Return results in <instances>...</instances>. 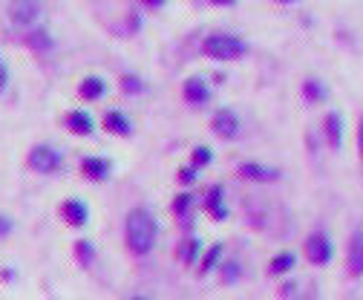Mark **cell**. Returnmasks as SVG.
<instances>
[{"label":"cell","mask_w":363,"mask_h":300,"mask_svg":"<svg viewBox=\"0 0 363 300\" xmlns=\"http://www.w3.org/2000/svg\"><path fill=\"white\" fill-rule=\"evenodd\" d=\"M182 182H193V168H185V171H182Z\"/></svg>","instance_id":"25"},{"label":"cell","mask_w":363,"mask_h":300,"mask_svg":"<svg viewBox=\"0 0 363 300\" xmlns=\"http://www.w3.org/2000/svg\"><path fill=\"white\" fill-rule=\"evenodd\" d=\"M346 272L352 277H363V234H355L346 245Z\"/></svg>","instance_id":"6"},{"label":"cell","mask_w":363,"mask_h":300,"mask_svg":"<svg viewBox=\"0 0 363 300\" xmlns=\"http://www.w3.org/2000/svg\"><path fill=\"white\" fill-rule=\"evenodd\" d=\"M61 214H63V220H67L70 225H84L87 223V208L75 203V199H70V203H63L61 205Z\"/></svg>","instance_id":"12"},{"label":"cell","mask_w":363,"mask_h":300,"mask_svg":"<svg viewBox=\"0 0 363 300\" xmlns=\"http://www.w3.org/2000/svg\"><path fill=\"white\" fill-rule=\"evenodd\" d=\"M104 127H107L110 133H115V136H130V130H133L121 113H107V115H104Z\"/></svg>","instance_id":"14"},{"label":"cell","mask_w":363,"mask_h":300,"mask_svg":"<svg viewBox=\"0 0 363 300\" xmlns=\"http://www.w3.org/2000/svg\"><path fill=\"white\" fill-rule=\"evenodd\" d=\"M81 171H84V176L101 182L107 174H110V165L104 159H84V165H81Z\"/></svg>","instance_id":"15"},{"label":"cell","mask_w":363,"mask_h":300,"mask_svg":"<svg viewBox=\"0 0 363 300\" xmlns=\"http://www.w3.org/2000/svg\"><path fill=\"white\" fill-rule=\"evenodd\" d=\"M303 95H306V102L317 104V102H326L328 90H326V84H323L320 78H306V81H303Z\"/></svg>","instance_id":"11"},{"label":"cell","mask_w":363,"mask_h":300,"mask_svg":"<svg viewBox=\"0 0 363 300\" xmlns=\"http://www.w3.org/2000/svg\"><path fill=\"white\" fill-rule=\"evenodd\" d=\"M213 3H222L225 6V3H234V0H213Z\"/></svg>","instance_id":"28"},{"label":"cell","mask_w":363,"mask_h":300,"mask_svg":"<svg viewBox=\"0 0 363 300\" xmlns=\"http://www.w3.org/2000/svg\"><path fill=\"white\" fill-rule=\"evenodd\" d=\"M38 15H41L38 0H12V3H9V18H12V24H18V26L35 24Z\"/></svg>","instance_id":"4"},{"label":"cell","mask_w":363,"mask_h":300,"mask_svg":"<svg viewBox=\"0 0 363 300\" xmlns=\"http://www.w3.org/2000/svg\"><path fill=\"white\" fill-rule=\"evenodd\" d=\"M239 174H242L245 179H254V182H277V179H279V171L266 168V165H257V162L242 165Z\"/></svg>","instance_id":"9"},{"label":"cell","mask_w":363,"mask_h":300,"mask_svg":"<svg viewBox=\"0 0 363 300\" xmlns=\"http://www.w3.org/2000/svg\"><path fill=\"white\" fill-rule=\"evenodd\" d=\"M6 81H9V70H6V64L0 61V93L6 90Z\"/></svg>","instance_id":"22"},{"label":"cell","mask_w":363,"mask_h":300,"mask_svg":"<svg viewBox=\"0 0 363 300\" xmlns=\"http://www.w3.org/2000/svg\"><path fill=\"white\" fill-rule=\"evenodd\" d=\"M144 3H147V6H161L164 0H144Z\"/></svg>","instance_id":"27"},{"label":"cell","mask_w":363,"mask_h":300,"mask_svg":"<svg viewBox=\"0 0 363 300\" xmlns=\"http://www.w3.org/2000/svg\"><path fill=\"white\" fill-rule=\"evenodd\" d=\"M306 260L311 265H328L335 260V243H332V237H328L326 231H315V234H308V240H306Z\"/></svg>","instance_id":"3"},{"label":"cell","mask_w":363,"mask_h":300,"mask_svg":"<svg viewBox=\"0 0 363 300\" xmlns=\"http://www.w3.org/2000/svg\"><path fill=\"white\" fill-rule=\"evenodd\" d=\"M124 90H141V84H136V78H124Z\"/></svg>","instance_id":"24"},{"label":"cell","mask_w":363,"mask_h":300,"mask_svg":"<svg viewBox=\"0 0 363 300\" xmlns=\"http://www.w3.org/2000/svg\"><path fill=\"white\" fill-rule=\"evenodd\" d=\"M188 205H190V196H188V194H182V196L176 199V203H173V208H176L179 214H185V211H188Z\"/></svg>","instance_id":"20"},{"label":"cell","mask_w":363,"mask_h":300,"mask_svg":"<svg viewBox=\"0 0 363 300\" xmlns=\"http://www.w3.org/2000/svg\"><path fill=\"white\" fill-rule=\"evenodd\" d=\"M323 127H326V139H328V144H332V147H340V144H343V127H346L343 113L332 110V113L326 115Z\"/></svg>","instance_id":"8"},{"label":"cell","mask_w":363,"mask_h":300,"mask_svg":"<svg viewBox=\"0 0 363 300\" xmlns=\"http://www.w3.org/2000/svg\"><path fill=\"white\" fill-rule=\"evenodd\" d=\"M9 225H12V223L6 220V216H0V234H6V231H9Z\"/></svg>","instance_id":"26"},{"label":"cell","mask_w":363,"mask_h":300,"mask_svg":"<svg viewBox=\"0 0 363 300\" xmlns=\"http://www.w3.org/2000/svg\"><path fill=\"white\" fill-rule=\"evenodd\" d=\"M279 3H291V0H279Z\"/></svg>","instance_id":"29"},{"label":"cell","mask_w":363,"mask_h":300,"mask_svg":"<svg viewBox=\"0 0 363 300\" xmlns=\"http://www.w3.org/2000/svg\"><path fill=\"white\" fill-rule=\"evenodd\" d=\"M193 162H196V165H208V162H210V150H208V147H196Z\"/></svg>","instance_id":"19"},{"label":"cell","mask_w":363,"mask_h":300,"mask_svg":"<svg viewBox=\"0 0 363 300\" xmlns=\"http://www.w3.org/2000/svg\"><path fill=\"white\" fill-rule=\"evenodd\" d=\"M67 127L72 130V133H78V136H87V133H92V119L87 113H70L67 115Z\"/></svg>","instance_id":"13"},{"label":"cell","mask_w":363,"mask_h":300,"mask_svg":"<svg viewBox=\"0 0 363 300\" xmlns=\"http://www.w3.org/2000/svg\"><path fill=\"white\" fill-rule=\"evenodd\" d=\"M208 84L202 78H188L185 81V98L190 104H202V102H208Z\"/></svg>","instance_id":"10"},{"label":"cell","mask_w":363,"mask_h":300,"mask_svg":"<svg viewBox=\"0 0 363 300\" xmlns=\"http://www.w3.org/2000/svg\"><path fill=\"white\" fill-rule=\"evenodd\" d=\"M104 93V81L101 78H87L84 84H81V95L84 98H101Z\"/></svg>","instance_id":"17"},{"label":"cell","mask_w":363,"mask_h":300,"mask_svg":"<svg viewBox=\"0 0 363 300\" xmlns=\"http://www.w3.org/2000/svg\"><path fill=\"white\" fill-rule=\"evenodd\" d=\"M297 265V254L294 252H283V254H277L274 260H271V265H268V272L271 274H286V272H291Z\"/></svg>","instance_id":"16"},{"label":"cell","mask_w":363,"mask_h":300,"mask_svg":"<svg viewBox=\"0 0 363 300\" xmlns=\"http://www.w3.org/2000/svg\"><path fill=\"white\" fill-rule=\"evenodd\" d=\"M127 245H130V252L133 254H147L153 248V240H156V223H153V216L136 208V211H130L127 216Z\"/></svg>","instance_id":"1"},{"label":"cell","mask_w":363,"mask_h":300,"mask_svg":"<svg viewBox=\"0 0 363 300\" xmlns=\"http://www.w3.org/2000/svg\"><path fill=\"white\" fill-rule=\"evenodd\" d=\"M202 49H205V55L213 58V61H237V58L245 55V49L248 46H245V41H239L234 35H210V38H205Z\"/></svg>","instance_id":"2"},{"label":"cell","mask_w":363,"mask_h":300,"mask_svg":"<svg viewBox=\"0 0 363 300\" xmlns=\"http://www.w3.org/2000/svg\"><path fill=\"white\" fill-rule=\"evenodd\" d=\"M58 165H61V156L55 153L52 147H32V153H29V168H32V171L52 174Z\"/></svg>","instance_id":"5"},{"label":"cell","mask_w":363,"mask_h":300,"mask_svg":"<svg viewBox=\"0 0 363 300\" xmlns=\"http://www.w3.org/2000/svg\"><path fill=\"white\" fill-rule=\"evenodd\" d=\"M193 252H196V240H188V243H185V252H182V260L190 263V260H193Z\"/></svg>","instance_id":"21"},{"label":"cell","mask_w":363,"mask_h":300,"mask_svg":"<svg viewBox=\"0 0 363 300\" xmlns=\"http://www.w3.org/2000/svg\"><path fill=\"white\" fill-rule=\"evenodd\" d=\"M357 153H360V159H363V119L357 122Z\"/></svg>","instance_id":"23"},{"label":"cell","mask_w":363,"mask_h":300,"mask_svg":"<svg viewBox=\"0 0 363 300\" xmlns=\"http://www.w3.org/2000/svg\"><path fill=\"white\" fill-rule=\"evenodd\" d=\"M213 133H217L219 139H234L237 130H239V119L234 110H219L217 115H213Z\"/></svg>","instance_id":"7"},{"label":"cell","mask_w":363,"mask_h":300,"mask_svg":"<svg viewBox=\"0 0 363 300\" xmlns=\"http://www.w3.org/2000/svg\"><path fill=\"white\" fill-rule=\"evenodd\" d=\"M208 208H210V214L217 216V220H222V216H225V208L219 205V188H213V191H210V196H208Z\"/></svg>","instance_id":"18"}]
</instances>
